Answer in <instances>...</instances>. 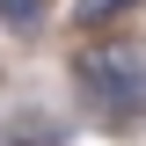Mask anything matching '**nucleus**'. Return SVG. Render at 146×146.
<instances>
[{"mask_svg":"<svg viewBox=\"0 0 146 146\" xmlns=\"http://www.w3.org/2000/svg\"><path fill=\"white\" fill-rule=\"evenodd\" d=\"M51 22V0H0V29H15V36H36Z\"/></svg>","mask_w":146,"mask_h":146,"instance_id":"obj_2","label":"nucleus"},{"mask_svg":"<svg viewBox=\"0 0 146 146\" xmlns=\"http://www.w3.org/2000/svg\"><path fill=\"white\" fill-rule=\"evenodd\" d=\"M73 80L110 124L146 117V36H102L73 58Z\"/></svg>","mask_w":146,"mask_h":146,"instance_id":"obj_1","label":"nucleus"},{"mask_svg":"<svg viewBox=\"0 0 146 146\" xmlns=\"http://www.w3.org/2000/svg\"><path fill=\"white\" fill-rule=\"evenodd\" d=\"M139 0H73V22H110V15H131Z\"/></svg>","mask_w":146,"mask_h":146,"instance_id":"obj_3","label":"nucleus"}]
</instances>
